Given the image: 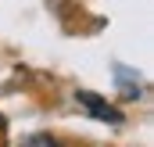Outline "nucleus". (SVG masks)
I'll use <instances>...</instances> for the list:
<instances>
[{"label":"nucleus","mask_w":154,"mask_h":147,"mask_svg":"<svg viewBox=\"0 0 154 147\" xmlns=\"http://www.w3.org/2000/svg\"><path fill=\"white\" fill-rule=\"evenodd\" d=\"M79 104H86V108L93 111L100 122H122V118H118V111L111 108V104H104L100 97H93V93H79Z\"/></svg>","instance_id":"1"}]
</instances>
